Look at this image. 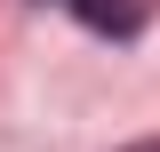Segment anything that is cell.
<instances>
[{"label": "cell", "instance_id": "1", "mask_svg": "<svg viewBox=\"0 0 160 152\" xmlns=\"http://www.w3.org/2000/svg\"><path fill=\"white\" fill-rule=\"evenodd\" d=\"M72 16L88 24V32H136V0H72Z\"/></svg>", "mask_w": 160, "mask_h": 152}, {"label": "cell", "instance_id": "2", "mask_svg": "<svg viewBox=\"0 0 160 152\" xmlns=\"http://www.w3.org/2000/svg\"><path fill=\"white\" fill-rule=\"evenodd\" d=\"M128 152H160V136H144V144H128Z\"/></svg>", "mask_w": 160, "mask_h": 152}]
</instances>
